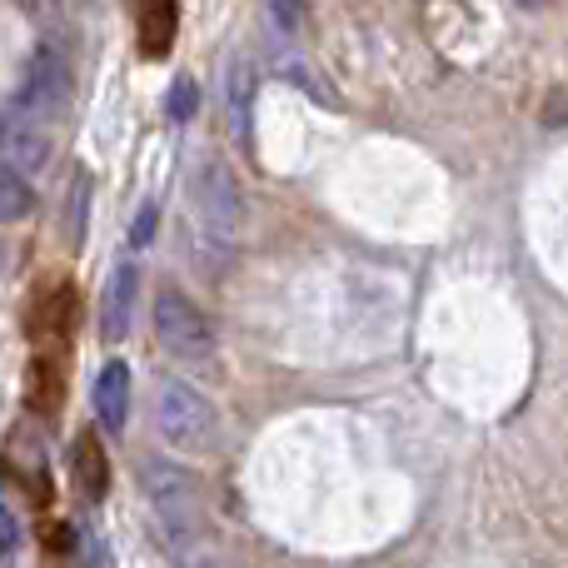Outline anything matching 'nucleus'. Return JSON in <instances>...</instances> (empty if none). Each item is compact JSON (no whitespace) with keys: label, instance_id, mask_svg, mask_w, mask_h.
I'll return each mask as SVG.
<instances>
[{"label":"nucleus","instance_id":"f257e3e1","mask_svg":"<svg viewBox=\"0 0 568 568\" xmlns=\"http://www.w3.org/2000/svg\"><path fill=\"white\" fill-rule=\"evenodd\" d=\"M140 484H145V499H150V509H155L165 539L175 544V549H190V544L200 539V484H195V474L170 464V459H150L145 469H140Z\"/></svg>","mask_w":568,"mask_h":568},{"label":"nucleus","instance_id":"f03ea898","mask_svg":"<svg viewBox=\"0 0 568 568\" xmlns=\"http://www.w3.org/2000/svg\"><path fill=\"white\" fill-rule=\"evenodd\" d=\"M155 424H160V439H165L170 449H180V454L210 449V444H215V434H220L215 404H210L205 394H200L195 384H185V379L160 384V394H155Z\"/></svg>","mask_w":568,"mask_h":568},{"label":"nucleus","instance_id":"7ed1b4c3","mask_svg":"<svg viewBox=\"0 0 568 568\" xmlns=\"http://www.w3.org/2000/svg\"><path fill=\"white\" fill-rule=\"evenodd\" d=\"M155 339H160V349L185 364H200L215 354V329H210V320L200 314V304L180 290L155 294Z\"/></svg>","mask_w":568,"mask_h":568},{"label":"nucleus","instance_id":"20e7f679","mask_svg":"<svg viewBox=\"0 0 568 568\" xmlns=\"http://www.w3.org/2000/svg\"><path fill=\"white\" fill-rule=\"evenodd\" d=\"M195 210L200 225H205L210 240H235L240 220H245V200H240V185L220 160H205L195 170Z\"/></svg>","mask_w":568,"mask_h":568},{"label":"nucleus","instance_id":"39448f33","mask_svg":"<svg viewBox=\"0 0 568 568\" xmlns=\"http://www.w3.org/2000/svg\"><path fill=\"white\" fill-rule=\"evenodd\" d=\"M60 105H65V65H60V55L50 45H40L26 65V80H20L16 115L40 125V120H50Z\"/></svg>","mask_w":568,"mask_h":568},{"label":"nucleus","instance_id":"423d86ee","mask_svg":"<svg viewBox=\"0 0 568 568\" xmlns=\"http://www.w3.org/2000/svg\"><path fill=\"white\" fill-rule=\"evenodd\" d=\"M135 300H140V265L135 260H115V270H110V280H105V294H100V320H95L105 344L125 339Z\"/></svg>","mask_w":568,"mask_h":568},{"label":"nucleus","instance_id":"0eeeda50","mask_svg":"<svg viewBox=\"0 0 568 568\" xmlns=\"http://www.w3.org/2000/svg\"><path fill=\"white\" fill-rule=\"evenodd\" d=\"M50 155V140L40 125H30V120L10 115L6 125H0V160H6V170H16V175H30V170H40Z\"/></svg>","mask_w":568,"mask_h":568},{"label":"nucleus","instance_id":"6e6552de","mask_svg":"<svg viewBox=\"0 0 568 568\" xmlns=\"http://www.w3.org/2000/svg\"><path fill=\"white\" fill-rule=\"evenodd\" d=\"M135 20H140V50L150 60L170 55V40H175L180 26V0H135Z\"/></svg>","mask_w":568,"mask_h":568},{"label":"nucleus","instance_id":"1a4fd4ad","mask_svg":"<svg viewBox=\"0 0 568 568\" xmlns=\"http://www.w3.org/2000/svg\"><path fill=\"white\" fill-rule=\"evenodd\" d=\"M70 324H75V290L55 284V290L40 294L36 314H30V334H36L40 344H65Z\"/></svg>","mask_w":568,"mask_h":568},{"label":"nucleus","instance_id":"9d476101","mask_svg":"<svg viewBox=\"0 0 568 568\" xmlns=\"http://www.w3.org/2000/svg\"><path fill=\"white\" fill-rule=\"evenodd\" d=\"M95 414L110 434L125 429V414H130V369L125 364H105L95 379Z\"/></svg>","mask_w":568,"mask_h":568},{"label":"nucleus","instance_id":"9b49d317","mask_svg":"<svg viewBox=\"0 0 568 568\" xmlns=\"http://www.w3.org/2000/svg\"><path fill=\"white\" fill-rule=\"evenodd\" d=\"M70 474H75L80 499H105L110 464H105V449H100L95 434H80V439H75V464H70Z\"/></svg>","mask_w":568,"mask_h":568},{"label":"nucleus","instance_id":"f8f14e48","mask_svg":"<svg viewBox=\"0 0 568 568\" xmlns=\"http://www.w3.org/2000/svg\"><path fill=\"white\" fill-rule=\"evenodd\" d=\"M60 399H65L60 364L50 359V354H36V364H30V409H36V414H55Z\"/></svg>","mask_w":568,"mask_h":568},{"label":"nucleus","instance_id":"ddd939ff","mask_svg":"<svg viewBox=\"0 0 568 568\" xmlns=\"http://www.w3.org/2000/svg\"><path fill=\"white\" fill-rule=\"evenodd\" d=\"M36 210V190H30V175H16V170H0V225H16Z\"/></svg>","mask_w":568,"mask_h":568},{"label":"nucleus","instance_id":"4468645a","mask_svg":"<svg viewBox=\"0 0 568 568\" xmlns=\"http://www.w3.org/2000/svg\"><path fill=\"white\" fill-rule=\"evenodd\" d=\"M250 95H255V75H250L245 60L230 65V105H235V120H240V135L250 140Z\"/></svg>","mask_w":568,"mask_h":568},{"label":"nucleus","instance_id":"2eb2a0df","mask_svg":"<svg viewBox=\"0 0 568 568\" xmlns=\"http://www.w3.org/2000/svg\"><path fill=\"white\" fill-rule=\"evenodd\" d=\"M195 105H200V85L190 75H180L175 85H170V95H165V115L170 120H190L195 115Z\"/></svg>","mask_w":568,"mask_h":568},{"label":"nucleus","instance_id":"dca6fc26","mask_svg":"<svg viewBox=\"0 0 568 568\" xmlns=\"http://www.w3.org/2000/svg\"><path fill=\"white\" fill-rule=\"evenodd\" d=\"M270 16H275L280 30H300L304 20V0H270Z\"/></svg>","mask_w":568,"mask_h":568},{"label":"nucleus","instance_id":"f3484780","mask_svg":"<svg viewBox=\"0 0 568 568\" xmlns=\"http://www.w3.org/2000/svg\"><path fill=\"white\" fill-rule=\"evenodd\" d=\"M150 235H155V200H145L135 215V225H130V245H150Z\"/></svg>","mask_w":568,"mask_h":568},{"label":"nucleus","instance_id":"a211bd4d","mask_svg":"<svg viewBox=\"0 0 568 568\" xmlns=\"http://www.w3.org/2000/svg\"><path fill=\"white\" fill-rule=\"evenodd\" d=\"M16 544H20V519L0 504V554H16Z\"/></svg>","mask_w":568,"mask_h":568},{"label":"nucleus","instance_id":"6ab92c4d","mask_svg":"<svg viewBox=\"0 0 568 568\" xmlns=\"http://www.w3.org/2000/svg\"><path fill=\"white\" fill-rule=\"evenodd\" d=\"M85 195H90V180L75 175V215H70V240H80V220H85Z\"/></svg>","mask_w":568,"mask_h":568},{"label":"nucleus","instance_id":"aec40b11","mask_svg":"<svg viewBox=\"0 0 568 568\" xmlns=\"http://www.w3.org/2000/svg\"><path fill=\"white\" fill-rule=\"evenodd\" d=\"M514 6H539V0H514Z\"/></svg>","mask_w":568,"mask_h":568},{"label":"nucleus","instance_id":"412c9836","mask_svg":"<svg viewBox=\"0 0 568 568\" xmlns=\"http://www.w3.org/2000/svg\"><path fill=\"white\" fill-rule=\"evenodd\" d=\"M0 270H6V245H0Z\"/></svg>","mask_w":568,"mask_h":568},{"label":"nucleus","instance_id":"4be33fe9","mask_svg":"<svg viewBox=\"0 0 568 568\" xmlns=\"http://www.w3.org/2000/svg\"><path fill=\"white\" fill-rule=\"evenodd\" d=\"M195 568H220V564H195Z\"/></svg>","mask_w":568,"mask_h":568}]
</instances>
